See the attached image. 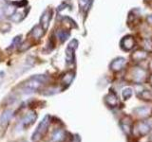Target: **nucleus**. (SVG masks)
<instances>
[{
	"instance_id": "f3484780",
	"label": "nucleus",
	"mask_w": 152,
	"mask_h": 142,
	"mask_svg": "<svg viewBox=\"0 0 152 142\" xmlns=\"http://www.w3.org/2000/svg\"><path fill=\"white\" fill-rule=\"evenodd\" d=\"M16 12V7L13 5H8L4 8V14L7 16H12Z\"/></svg>"
},
{
	"instance_id": "a878e982",
	"label": "nucleus",
	"mask_w": 152,
	"mask_h": 142,
	"mask_svg": "<svg viewBox=\"0 0 152 142\" xmlns=\"http://www.w3.org/2000/svg\"><path fill=\"white\" fill-rule=\"evenodd\" d=\"M88 3V0H79V4H80V6L82 8L87 6Z\"/></svg>"
},
{
	"instance_id": "9b49d317",
	"label": "nucleus",
	"mask_w": 152,
	"mask_h": 142,
	"mask_svg": "<svg viewBox=\"0 0 152 142\" xmlns=\"http://www.w3.org/2000/svg\"><path fill=\"white\" fill-rule=\"evenodd\" d=\"M50 18H51V11L50 9H47V11L42 14L41 19H40L41 26L44 30H46V28H48V27H49Z\"/></svg>"
},
{
	"instance_id": "c85d7f7f",
	"label": "nucleus",
	"mask_w": 152,
	"mask_h": 142,
	"mask_svg": "<svg viewBox=\"0 0 152 142\" xmlns=\"http://www.w3.org/2000/svg\"><path fill=\"white\" fill-rule=\"evenodd\" d=\"M149 84L151 85V87H152V75L149 77Z\"/></svg>"
},
{
	"instance_id": "dca6fc26",
	"label": "nucleus",
	"mask_w": 152,
	"mask_h": 142,
	"mask_svg": "<svg viewBox=\"0 0 152 142\" xmlns=\"http://www.w3.org/2000/svg\"><path fill=\"white\" fill-rule=\"evenodd\" d=\"M73 79H74V73L68 72L63 76V78H62V83L66 85H69L71 83H72Z\"/></svg>"
},
{
	"instance_id": "c756f323",
	"label": "nucleus",
	"mask_w": 152,
	"mask_h": 142,
	"mask_svg": "<svg viewBox=\"0 0 152 142\" xmlns=\"http://www.w3.org/2000/svg\"><path fill=\"white\" fill-rule=\"evenodd\" d=\"M4 13V9H0V18L2 17V14Z\"/></svg>"
},
{
	"instance_id": "6e6552de",
	"label": "nucleus",
	"mask_w": 152,
	"mask_h": 142,
	"mask_svg": "<svg viewBox=\"0 0 152 142\" xmlns=\"http://www.w3.org/2000/svg\"><path fill=\"white\" fill-rule=\"evenodd\" d=\"M148 56V53L144 50V49H137L132 53L131 55V59L134 61V62H141V61H144L147 58Z\"/></svg>"
},
{
	"instance_id": "5701e85b",
	"label": "nucleus",
	"mask_w": 152,
	"mask_h": 142,
	"mask_svg": "<svg viewBox=\"0 0 152 142\" xmlns=\"http://www.w3.org/2000/svg\"><path fill=\"white\" fill-rule=\"evenodd\" d=\"M77 46H78V41L77 40H71L70 43L69 44V49H72V50H75L76 49H77Z\"/></svg>"
},
{
	"instance_id": "423d86ee",
	"label": "nucleus",
	"mask_w": 152,
	"mask_h": 142,
	"mask_svg": "<svg viewBox=\"0 0 152 142\" xmlns=\"http://www.w3.org/2000/svg\"><path fill=\"white\" fill-rule=\"evenodd\" d=\"M125 64H126V59L123 58V57H118V58L114 59L111 62L110 64H109V67L114 72H118V71L122 70Z\"/></svg>"
},
{
	"instance_id": "ddd939ff",
	"label": "nucleus",
	"mask_w": 152,
	"mask_h": 142,
	"mask_svg": "<svg viewBox=\"0 0 152 142\" xmlns=\"http://www.w3.org/2000/svg\"><path fill=\"white\" fill-rule=\"evenodd\" d=\"M31 35L33 38H35V39H40V38L44 35V28H42V26H39V25L35 26L32 28Z\"/></svg>"
},
{
	"instance_id": "cd10ccee",
	"label": "nucleus",
	"mask_w": 152,
	"mask_h": 142,
	"mask_svg": "<svg viewBox=\"0 0 152 142\" xmlns=\"http://www.w3.org/2000/svg\"><path fill=\"white\" fill-rule=\"evenodd\" d=\"M146 20H147V22H148V24H150V25L152 26V14H151V15L147 16Z\"/></svg>"
},
{
	"instance_id": "6ab92c4d",
	"label": "nucleus",
	"mask_w": 152,
	"mask_h": 142,
	"mask_svg": "<svg viewBox=\"0 0 152 142\" xmlns=\"http://www.w3.org/2000/svg\"><path fill=\"white\" fill-rule=\"evenodd\" d=\"M132 94H133V91H132V89L129 88V87H127V88H125V89H123V91H122V97L124 99H130L131 96H132Z\"/></svg>"
},
{
	"instance_id": "0eeeda50",
	"label": "nucleus",
	"mask_w": 152,
	"mask_h": 142,
	"mask_svg": "<svg viewBox=\"0 0 152 142\" xmlns=\"http://www.w3.org/2000/svg\"><path fill=\"white\" fill-rule=\"evenodd\" d=\"M104 102H106V104L109 107H116L119 104L118 98L116 96V94L114 93L112 90H110V92L104 97Z\"/></svg>"
},
{
	"instance_id": "f257e3e1",
	"label": "nucleus",
	"mask_w": 152,
	"mask_h": 142,
	"mask_svg": "<svg viewBox=\"0 0 152 142\" xmlns=\"http://www.w3.org/2000/svg\"><path fill=\"white\" fill-rule=\"evenodd\" d=\"M48 80V77L45 75H34L24 85V93H31L39 89Z\"/></svg>"
},
{
	"instance_id": "4468645a",
	"label": "nucleus",
	"mask_w": 152,
	"mask_h": 142,
	"mask_svg": "<svg viewBox=\"0 0 152 142\" xmlns=\"http://www.w3.org/2000/svg\"><path fill=\"white\" fill-rule=\"evenodd\" d=\"M65 138V132L62 130H57L52 135V140L53 142H62Z\"/></svg>"
},
{
	"instance_id": "20e7f679",
	"label": "nucleus",
	"mask_w": 152,
	"mask_h": 142,
	"mask_svg": "<svg viewBox=\"0 0 152 142\" xmlns=\"http://www.w3.org/2000/svg\"><path fill=\"white\" fill-rule=\"evenodd\" d=\"M147 77L146 70L141 67H135L132 71V80L136 83H144Z\"/></svg>"
},
{
	"instance_id": "4be33fe9",
	"label": "nucleus",
	"mask_w": 152,
	"mask_h": 142,
	"mask_svg": "<svg viewBox=\"0 0 152 142\" xmlns=\"http://www.w3.org/2000/svg\"><path fill=\"white\" fill-rule=\"evenodd\" d=\"M11 17H12V20L13 22H16V23L20 22L22 19H23V16L21 15V13H14L13 15L11 16Z\"/></svg>"
},
{
	"instance_id": "39448f33",
	"label": "nucleus",
	"mask_w": 152,
	"mask_h": 142,
	"mask_svg": "<svg viewBox=\"0 0 152 142\" xmlns=\"http://www.w3.org/2000/svg\"><path fill=\"white\" fill-rule=\"evenodd\" d=\"M120 46L125 51H129L131 50L135 46V40L133 36L131 35H126L123 38L120 42Z\"/></svg>"
},
{
	"instance_id": "aec40b11",
	"label": "nucleus",
	"mask_w": 152,
	"mask_h": 142,
	"mask_svg": "<svg viewBox=\"0 0 152 142\" xmlns=\"http://www.w3.org/2000/svg\"><path fill=\"white\" fill-rule=\"evenodd\" d=\"M140 98L141 99H144V101H152V93L147 91V90H145V91H142L141 94H140Z\"/></svg>"
},
{
	"instance_id": "f03ea898",
	"label": "nucleus",
	"mask_w": 152,
	"mask_h": 142,
	"mask_svg": "<svg viewBox=\"0 0 152 142\" xmlns=\"http://www.w3.org/2000/svg\"><path fill=\"white\" fill-rule=\"evenodd\" d=\"M50 116H46L41 120V122L39 123V125L37 126L36 130L32 134L31 139H32L33 142H37L43 135L46 134V132L48 131V128H49V126H50Z\"/></svg>"
},
{
	"instance_id": "b1692460",
	"label": "nucleus",
	"mask_w": 152,
	"mask_h": 142,
	"mask_svg": "<svg viewBox=\"0 0 152 142\" xmlns=\"http://www.w3.org/2000/svg\"><path fill=\"white\" fill-rule=\"evenodd\" d=\"M20 40H21V36L19 35V36H17V37H15L14 38V40L12 41V47H14V46H16L18 44H19V42H20Z\"/></svg>"
},
{
	"instance_id": "393cba45",
	"label": "nucleus",
	"mask_w": 152,
	"mask_h": 142,
	"mask_svg": "<svg viewBox=\"0 0 152 142\" xmlns=\"http://www.w3.org/2000/svg\"><path fill=\"white\" fill-rule=\"evenodd\" d=\"M23 46L20 47V51H24V50H27L28 47H30V43L28 42H25L24 44H22Z\"/></svg>"
},
{
	"instance_id": "f8f14e48",
	"label": "nucleus",
	"mask_w": 152,
	"mask_h": 142,
	"mask_svg": "<svg viewBox=\"0 0 152 142\" xmlns=\"http://www.w3.org/2000/svg\"><path fill=\"white\" fill-rule=\"evenodd\" d=\"M137 116L142 117H146L150 115L151 113V109L149 107H145V106H141V107H137L133 110Z\"/></svg>"
},
{
	"instance_id": "bb28decb",
	"label": "nucleus",
	"mask_w": 152,
	"mask_h": 142,
	"mask_svg": "<svg viewBox=\"0 0 152 142\" xmlns=\"http://www.w3.org/2000/svg\"><path fill=\"white\" fill-rule=\"evenodd\" d=\"M72 142H80V137H79L78 135H75L73 136V141Z\"/></svg>"
},
{
	"instance_id": "2eb2a0df",
	"label": "nucleus",
	"mask_w": 152,
	"mask_h": 142,
	"mask_svg": "<svg viewBox=\"0 0 152 142\" xmlns=\"http://www.w3.org/2000/svg\"><path fill=\"white\" fill-rule=\"evenodd\" d=\"M121 128L122 130L125 132V134L126 135H130V133L132 131V126H131V122H126V120L124 118V120H121Z\"/></svg>"
},
{
	"instance_id": "a211bd4d",
	"label": "nucleus",
	"mask_w": 152,
	"mask_h": 142,
	"mask_svg": "<svg viewBox=\"0 0 152 142\" xmlns=\"http://www.w3.org/2000/svg\"><path fill=\"white\" fill-rule=\"evenodd\" d=\"M69 31H66V30H59L57 32V36L60 39L61 42H65L66 40H68V38L69 37Z\"/></svg>"
},
{
	"instance_id": "9d476101",
	"label": "nucleus",
	"mask_w": 152,
	"mask_h": 142,
	"mask_svg": "<svg viewBox=\"0 0 152 142\" xmlns=\"http://www.w3.org/2000/svg\"><path fill=\"white\" fill-rule=\"evenodd\" d=\"M13 116V112L12 110H6L2 113V115L0 116V125L7 126L10 120H12Z\"/></svg>"
},
{
	"instance_id": "7ed1b4c3",
	"label": "nucleus",
	"mask_w": 152,
	"mask_h": 142,
	"mask_svg": "<svg viewBox=\"0 0 152 142\" xmlns=\"http://www.w3.org/2000/svg\"><path fill=\"white\" fill-rule=\"evenodd\" d=\"M152 130V117L146 118L144 121L137 122L133 128V132L138 135H145Z\"/></svg>"
},
{
	"instance_id": "412c9836",
	"label": "nucleus",
	"mask_w": 152,
	"mask_h": 142,
	"mask_svg": "<svg viewBox=\"0 0 152 142\" xmlns=\"http://www.w3.org/2000/svg\"><path fill=\"white\" fill-rule=\"evenodd\" d=\"M73 51L72 49H66V60H68V62H71L72 61V58H73Z\"/></svg>"
},
{
	"instance_id": "1a4fd4ad",
	"label": "nucleus",
	"mask_w": 152,
	"mask_h": 142,
	"mask_svg": "<svg viewBox=\"0 0 152 142\" xmlns=\"http://www.w3.org/2000/svg\"><path fill=\"white\" fill-rule=\"evenodd\" d=\"M36 118H37V115L35 114V112L28 113L27 116H25V117H23V120H22V125L24 127L30 126V125L32 124V123H34V121L36 120Z\"/></svg>"
}]
</instances>
